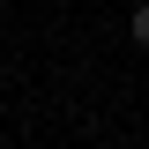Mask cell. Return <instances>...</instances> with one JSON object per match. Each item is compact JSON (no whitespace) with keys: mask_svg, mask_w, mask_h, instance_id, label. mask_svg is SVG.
<instances>
[{"mask_svg":"<svg viewBox=\"0 0 149 149\" xmlns=\"http://www.w3.org/2000/svg\"><path fill=\"white\" fill-rule=\"evenodd\" d=\"M127 37H134V45H149V0L134 8V15H127Z\"/></svg>","mask_w":149,"mask_h":149,"instance_id":"cell-1","label":"cell"}]
</instances>
